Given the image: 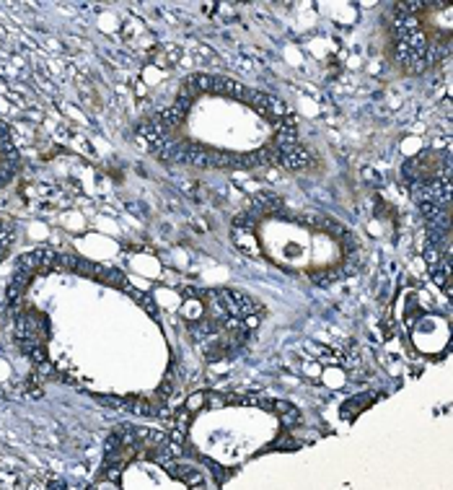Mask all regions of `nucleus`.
I'll return each mask as SVG.
<instances>
[{
    "label": "nucleus",
    "instance_id": "nucleus-2",
    "mask_svg": "<svg viewBox=\"0 0 453 490\" xmlns=\"http://www.w3.org/2000/svg\"><path fill=\"white\" fill-rule=\"evenodd\" d=\"M249 210L251 213H282L285 205H282V198H277L272 192H257L249 203Z\"/></svg>",
    "mask_w": 453,
    "mask_h": 490
},
{
    "label": "nucleus",
    "instance_id": "nucleus-3",
    "mask_svg": "<svg viewBox=\"0 0 453 490\" xmlns=\"http://www.w3.org/2000/svg\"><path fill=\"white\" fill-rule=\"evenodd\" d=\"M202 402H205V392H200V395L189 397V400H187V410H197V407H200Z\"/></svg>",
    "mask_w": 453,
    "mask_h": 490
},
{
    "label": "nucleus",
    "instance_id": "nucleus-1",
    "mask_svg": "<svg viewBox=\"0 0 453 490\" xmlns=\"http://www.w3.org/2000/svg\"><path fill=\"white\" fill-rule=\"evenodd\" d=\"M308 163H311V154H308L306 148L298 143V146H293L291 151L280 154V161H277V166L288 169V172H300V169H306Z\"/></svg>",
    "mask_w": 453,
    "mask_h": 490
}]
</instances>
